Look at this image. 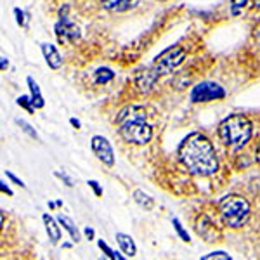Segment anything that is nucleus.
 <instances>
[{"label": "nucleus", "mask_w": 260, "mask_h": 260, "mask_svg": "<svg viewBox=\"0 0 260 260\" xmlns=\"http://www.w3.org/2000/svg\"><path fill=\"white\" fill-rule=\"evenodd\" d=\"M196 233H198L205 241L220 240V231L215 228V224H213L207 215H200L198 219H196Z\"/></svg>", "instance_id": "9"}, {"label": "nucleus", "mask_w": 260, "mask_h": 260, "mask_svg": "<svg viewBox=\"0 0 260 260\" xmlns=\"http://www.w3.org/2000/svg\"><path fill=\"white\" fill-rule=\"evenodd\" d=\"M158 75L153 68H144L139 70L136 75V85L141 92H149L154 87V83L158 80Z\"/></svg>", "instance_id": "10"}, {"label": "nucleus", "mask_w": 260, "mask_h": 260, "mask_svg": "<svg viewBox=\"0 0 260 260\" xmlns=\"http://www.w3.org/2000/svg\"><path fill=\"white\" fill-rule=\"evenodd\" d=\"M158 2H165V0H158Z\"/></svg>", "instance_id": "35"}, {"label": "nucleus", "mask_w": 260, "mask_h": 260, "mask_svg": "<svg viewBox=\"0 0 260 260\" xmlns=\"http://www.w3.org/2000/svg\"><path fill=\"white\" fill-rule=\"evenodd\" d=\"M251 121L243 115H233L222 120L219 125V137L222 144L233 149H240L251 139Z\"/></svg>", "instance_id": "3"}, {"label": "nucleus", "mask_w": 260, "mask_h": 260, "mask_svg": "<svg viewBox=\"0 0 260 260\" xmlns=\"http://www.w3.org/2000/svg\"><path fill=\"white\" fill-rule=\"evenodd\" d=\"M172 224H174V229L177 231V234L180 236V240L186 241V243H189V241H191L189 234H187V231L184 229V225L180 224V220H179V219H172Z\"/></svg>", "instance_id": "19"}, {"label": "nucleus", "mask_w": 260, "mask_h": 260, "mask_svg": "<svg viewBox=\"0 0 260 260\" xmlns=\"http://www.w3.org/2000/svg\"><path fill=\"white\" fill-rule=\"evenodd\" d=\"M179 160L191 174L208 177L219 170L215 148L205 134L192 132L179 146Z\"/></svg>", "instance_id": "1"}, {"label": "nucleus", "mask_w": 260, "mask_h": 260, "mask_svg": "<svg viewBox=\"0 0 260 260\" xmlns=\"http://www.w3.org/2000/svg\"><path fill=\"white\" fill-rule=\"evenodd\" d=\"M59 222V220H57ZM56 219H52V217L49 215V213H45L44 215V224H45V231H47V236L52 245H57L61 240V228L57 225Z\"/></svg>", "instance_id": "13"}, {"label": "nucleus", "mask_w": 260, "mask_h": 260, "mask_svg": "<svg viewBox=\"0 0 260 260\" xmlns=\"http://www.w3.org/2000/svg\"><path fill=\"white\" fill-rule=\"evenodd\" d=\"M257 161L260 163V142H258V148H257Z\"/></svg>", "instance_id": "33"}, {"label": "nucleus", "mask_w": 260, "mask_h": 260, "mask_svg": "<svg viewBox=\"0 0 260 260\" xmlns=\"http://www.w3.org/2000/svg\"><path fill=\"white\" fill-rule=\"evenodd\" d=\"M116 123L121 139L128 144L144 146L153 137V130L146 123V110L142 106L123 108L116 116Z\"/></svg>", "instance_id": "2"}, {"label": "nucleus", "mask_w": 260, "mask_h": 260, "mask_svg": "<svg viewBox=\"0 0 260 260\" xmlns=\"http://www.w3.org/2000/svg\"><path fill=\"white\" fill-rule=\"evenodd\" d=\"M184 59H186V49L180 47V45H174V47L163 50L160 56H156L151 68L156 71L158 77H161V75H169L175 68H179Z\"/></svg>", "instance_id": "5"}, {"label": "nucleus", "mask_w": 260, "mask_h": 260, "mask_svg": "<svg viewBox=\"0 0 260 260\" xmlns=\"http://www.w3.org/2000/svg\"><path fill=\"white\" fill-rule=\"evenodd\" d=\"M2 191H4V192H7L9 196H12V191L9 189V187H6V184H4V182H2Z\"/></svg>", "instance_id": "31"}, {"label": "nucleus", "mask_w": 260, "mask_h": 260, "mask_svg": "<svg viewBox=\"0 0 260 260\" xmlns=\"http://www.w3.org/2000/svg\"><path fill=\"white\" fill-rule=\"evenodd\" d=\"M7 66H9V61H7V57H2V71H6Z\"/></svg>", "instance_id": "30"}, {"label": "nucleus", "mask_w": 260, "mask_h": 260, "mask_svg": "<svg viewBox=\"0 0 260 260\" xmlns=\"http://www.w3.org/2000/svg\"><path fill=\"white\" fill-rule=\"evenodd\" d=\"M113 77H115V73L110 70V68H99L95 71V83H99V85H103V83H108L113 80Z\"/></svg>", "instance_id": "18"}, {"label": "nucleus", "mask_w": 260, "mask_h": 260, "mask_svg": "<svg viewBox=\"0 0 260 260\" xmlns=\"http://www.w3.org/2000/svg\"><path fill=\"white\" fill-rule=\"evenodd\" d=\"M70 121H71V125H75V127H77V128H78V127H80V121H78V120H75V118H71Z\"/></svg>", "instance_id": "32"}, {"label": "nucleus", "mask_w": 260, "mask_h": 260, "mask_svg": "<svg viewBox=\"0 0 260 260\" xmlns=\"http://www.w3.org/2000/svg\"><path fill=\"white\" fill-rule=\"evenodd\" d=\"M225 98L224 87L215 82H201L192 87L191 101L192 103H210V101H222Z\"/></svg>", "instance_id": "6"}, {"label": "nucleus", "mask_w": 260, "mask_h": 260, "mask_svg": "<svg viewBox=\"0 0 260 260\" xmlns=\"http://www.w3.org/2000/svg\"><path fill=\"white\" fill-rule=\"evenodd\" d=\"M16 123H18L19 127L23 128V132H26L28 136L31 137V139H39V134L35 132V128H33L30 123H26V121H24V120H16Z\"/></svg>", "instance_id": "20"}, {"label": "nucleus", "mask_w": 260, "mask_h": 260, "mask_svg": "<svg viewBox=\"0 0 260 260\" xmlns=\"http://www.w3.org/2000/svg\"><path fill=\"white\" fill-rule=\"evenodd\" d=\"M18 104L19 106H23L24 110L30 111V113L35 111V106H33V103H31V95L30 98H28V95H21V98L18 99Z\"/></svg>", "instance_id": "22"}, {"label": "nucleus", "mask_w": 260, "mask_h": 260, "mask_svg": "<svg viewBox=\"0 0 260 260\" xmlns=\"http://www.w3.org/2000/svg\"><path fill=\"white\" fill-rule=\"evenodd\" d=\"M14 14H16V21H18V24L19 26H26V18H24V12L21 11V9H18V7H16L14 9Z\"/></svg>", "instance_id": "24"}, {"label": "nucleus", "mask_w": 260, "mask_h": 260, "mask_svg": "<svg viewBox=\"0 0 260 260\" xmlns=\"http://www.w3.org/2000/svg\"><path fill=\"white\" fill-rule=\"evenodd\" d=\"M219 213L220 219L225 225L233 229H240L248 222L250 217V205L248 201L241 196L231 194L220 200L219 203Z\"/></svg>", "instance_id": "4"}, {"label": "nucleus", "mask_w": 260, "mask_h": 260, "mask_svg": "<svg viewBox=\"0 0 260 260\" xmlns=\"http://www.w3.org/2000/svg\"><path fill=\"white\" fill-rule=\"evenodd\" d=\"M57 220H59V224L62 225V228H64L66 231H68L70 233V236H71V240H73L75 243H78L80 241V233H78V228L77 225H75V222L70 219L68 215H61L57 217Z\"/></svg>", "instance_id": "16"}, {"label": "nucleus", "mask_w": 260, "mask_h": 260, "mask_svg": "<svg viewBox=\"0 0 260 260\" xmlns=\"http://www.w3.org/2000/svg\"><path fill=\"white\" fill-rule=\"evenodd\" d=\"M56 35L59 42L68 44V42H77L80 39V28L68 18V6H64L59 11V21L56 23Z\"/></svg>", "instance_id": "7"}, {"label": "nucleus", "mask_w": 260, "mask_h": 260, "mask_svg": "<svg viewBox=\"0 0 260 260\" xmlns=\"http://www.w3.org/2000/svg\"><path fill=\"white\" fill-rule=\"evenodd\" d=\"M28 82V87H30V92H31V103L33 106H35V110H40V108H44V98H42V92H40V87L39 83H37L35 80H33L31 77L26 78Z\"/></svg>", "instance_id": "15"}, {"label": "nucleus", "mask_w": 260, "mask_h": 260, "mask_svg": "<svg viewBox=\"0 0 260 260\" xmlns=\"http://www.w3.org/2000/svg\"><path fill=\"white\" fill-rule=\"evenodd\" d=\"M215 258H222V260H231V255L225 253V251H213L210 255H205L203 260H215Z\"/></svg>", "instance_id": "23"}, {"label": "nucleus", "mask_w": 260, "mask_h": 260, "mask_svg": "<svg viewBox=\"0 0 260 260\" xmlns=\"http://www.w3.org/2000/svg\"><path fill=\"white\" fill-rule=\"evenodd\" d=\"M40 47H42V54H44L45 62L49 64V68L59 70L61 64H62V57H61L59 50L50 44H40Z\"/></svg>", "instance_id": "11"}, {"label": "nucleus", "mask_w": 260, "mask_h": 260, "mask_svg": "<svg viewBox=\"0 0 260 260\" xmlns=\"http://www.w3.org/2000/svg\"><path fill=\"white\" fill-rule=\"evenodd\" d=\"M253 7H255V9H260V0H255Z\"/></svg>", "instance_id": "34"}, {"label": "nucleus", "mask_w": 260, "mask_h": 260, "mask_svg": "<svg viewBox=\"0 0 260 260\" xmlns=\"http://www.w3.org/2000/svg\"><path fill=\"white\" fill-rule=\"evenodd\" d=\"M134 201H136L137 205H139L141 208H144V210H153V207H154V200L151 198L149 194H146L144 191H141V189H136L134 191Z\"/></svg>", "instance_id": "17"}, {"label": "nucleus", "mask_w": 260, "mask_h": 260, "mask_svg": "<svg viewBox=\"0 0 260 260\" xmlns=\"http://www.w3.org/2000/svg\"><path fill=\"white\" fill-rule=\"evenodd\" d=\"M116 241H118V246H120L121 253H125V257H134V255L137 253L136 243H134L132 236L123 234V233H118L116 234Z\"/></svg>", "instance_id": "14"}, {"label": "nucleus", "mask_w": 260, "mask_h": 260, "mask_svg": "<svg viewBox=\"0 0 260 260\" xmlns=\"http://www.w3.org/2000/svg\"><path fill=\"white\" fill-rule=\"evenodd\" d=\"M56 175H57V177H59V179L64 180V182H66V186H68V187L73 186V180H71V179L68 177V175L64 174V172H56Z\"/></svg>", "instance_id": "28"}, {"label": "nucleus", "mask_w": 260, "mask_h": 260, "mask_svg": "<svg viewBox=\"0 0 260 260\" xmlns=\"http://www.w3.org/2000/svg\"><path fill=\"white\" fill-rule=\"evenodd\" d=\"M85 236L89 238V240H92V238H94V229H92V228H85Z\"/></svg>", "instance_id": "29"}, {"label": "nucleus", "mask_w": 260, "mask_h": 260, "mask_svg": "<svg viewBox=\"0 0 260 260\" xmlns=\"http://www.w3.org/2000/svg\"><path fill=\"white\" fill-rule=\"evenodd\" d=\"M98 245H99V248L103 250L104 253H106V257H110V258H113V260H121V258H123V257H121V255L115 253V251H113V250L110 248V246H108L106 243H104L103 240H99V243H98Z\"/></svg>", "instance_id": "21"}, {"label": "nucleus", "mask_w": 260, "mask_h": 260, "mask_svg": "<svg viewBox=\"0 0 260 260\" xmlns=\"http://www.w3.org/2000/svg\"><path fill=\"white\" fill-rule=\"evenodd\" d=\"M139 0H99V4L104 9L111 11V12H125L130 11L132 7L137 6Z\"/></svg>", "instance_id": "12"}, {"label": "nucleus", "mask_w": 260, "mask_h": 260, "mask_svg": "<svg viewBox=\"0 0 260 260\" xmlns=\"http://www.w3.org/2000/svg\"><path fill=\"white\" fill-rule=\"evenodd\" d=\"M231 2H233L234 14H238V12H240V7H245L246 4H248V0H231Z\"/></svg>", "instance_id": "25"}, {"label": "nucleus", "mask_w": 260, "mask_h": 260, "mask_svg": "<svg viewBox=\"0 0 260 260\" xmlns=\"http://www.w3.org/2000/svg\"><path fill=\"white\" fill-rule=\"evenodd\" d=\"M92 151L98 156V160L101 163H104L106 167H113L115 165V153H113V148L110 144V141L104 139L103 136H94L90 141Z\"/></svg>", "instance_id": "8"}, {"label": "nucleus", "mask_w": 260, "mask_h": 260, "mask_svg": "<svg viewBox=\"0 0 260 260\" xmlns=\"http://www.w3.org/2000/svg\"><path fill=\"white\" fill-rule=\"evenodd\" d=\"M6 175H7V177H9V179H11V180H12V182H14V184H18V186H21V187H26V184H24V182H23V180H21V179H18V177H16L14 174H11V172H6Z\"/></svg>", "instance_id": "27"}, {"label": "nucleus", "mask_w": 260, "mask_h": 260, "mask_svg": "<svg viewBox=\"0 0 260 260\" xmlns=\"http://www.w3.org/2000/svg\"><path fill=\"white\" fill-rule=\"evenodd\" d=\"M87 184H89V186L92 187V189H94L95 194H98V196H103V189H101V186H99L98 180H89V182H87Z\"/></svg>", "instance_id": "26"}]
</instances>
